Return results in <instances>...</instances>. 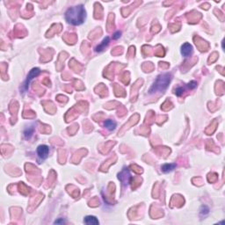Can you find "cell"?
<instances>
[{"mask_svg": "<svg viewBox=\"0 0 225 225\" xmlns=\"http://www.w3.org/2000/svg\"><path fill=\"white\" fill-rule=\"evenodd\" d=\"M84 223L86 224H89V225H97L99 224V221L98 219L95 217V216H93V215H88L84 218Z\"/></svg>", "mask_w": 225, "mask_h": 225, "instance_id": "8992f818", "label": "cell"}, {"mask_svg": "<svg viewBox=\"0 0 225 225\" xmlns=\"http://www.w3.org/2000/svg\"><path fill=\"white\" fill-rule=\"evenodd\" d=\"M40 69H38V68H34V69H33V70L29 72V74H28V76H27V78H26V83H25V88H26V89L28 87V84H29L30 81H31L33 78H34L35 77H37V76L40 74Z\"/></svg>", "mask_w": 225, "mask_h": 225, "instance_id": "277c9868", "label": "cell"}, {"mask_svg": "<svg viewBox=\"0 0 225 225\" xmlns=\"http://www.w3.org/2000/svg\"><path fill=\"white\" fill-rule=\"evenodd\" d=\"M176 164H165L162 166V171L164 172H170L173 169H175Z\"/></svg>", "mask_w": 225, "mask_h": 225, "instance_id": "ba28073f", "label": "cell"}, {"mask_svg": "<svg viewBox=\"0 0 225 225\" xmlns=\"http://www.w3.org/2000/svg\"><path fill=\"white\" fill-rule=\"evenodd\" d=\"M54 223L55 224H63V223H65V221L63 219H58V220L55 221Z\"/></svg>", "mask_w": 225, "mask_h": 225, "instance_id": "7c38bea8", "label": "cell"}, {"mask_svg": "<svg viewBox=\"0 0 225 225\" xmlns=\"http://www.w3.org/2000/svg\"><path fill=\"white\" fill-rule=\"evenodd\" d=\"M66 20L72 25H80L85 19V12L82 6L70 8L66 13Z\"/></svg>", "mask_w": 225, "mask_h": 225, "instance_id": "6da1fadb", "label": "cell"}, {"mask_svg": "<svg viewBox=\"0 0 225 225\" xmlns=\"http://www.w3.org/2000/svg\"><path fill=\"white\" fill-rule=\"evenodd\" d=\"M49 149L47 145H40L37 149V153H38V156L41 159H45L48 155H49Z\"/></svg>", "mask_w": 225, "mask_h": 225, "instance_id": "3957f363", "label": "cell"}, {"mask_svg": "<svg viewBox=\"0 0 225 225\" xmlns=\"http://www.w3.org/2000/svg\"><path fill=\"white\" fill-rule=\"evenodd\" d=\"M33 131H34V128H33V127H31L26 128V129L25 130V132H24L25 137H26V139H29V138L33 136Z\"/></svg>", "mask_w": 225, "mask_h": 225, "instance_id": "30bf717a", "label": "cell"}, {"mask_svg": "<svg viewBox=\"0 0 225 225\" xmlns=\"http://www.w3.org/2000/svg\"><path fill=\"white\" fill-rule=\"evenodd\" d=\"M208 213H209V208H208L207 206H202V207H201V214L206 215L208 214Z\"/></svg>", "mask_w": 225, "mask_h": 225, "instance_id": "8fae6325", "label": "cell"}, {"mask_svg": "<svg viewBox=\"0 0 225 225\" xmlns=\"http://www.w3.org/2000/svg\"><path fill=\"white\" fill-rule=\"evenodd\" d=\"M121 32H119V31H118V32H116V33L114 34V39H115V40H116V39L120 38V37H121Z\"/></svg>", "mask_w": 225, "mask_h": 225, "instance_id": "4fadbf2b", "label": "cell"}, {"mask_svg": "<svg viewBox=\"0 0 225 225\" xmlns=\"http://www.w3.org/2000/svg\"><path fill=\"white\" fill-rule=\"evenodd\" d=\"M109 41H110V39H109V37H106L104 40H103V41L99 45V46L97 47V49H96V50L98 51V52H101V51H103L104 49H105V48L107 46V45L109 44Z\"/></svg>", "mask_w": 225, "mask_h": 225, "instance_id": "52a82bcc", "label": "cell"}, {"mask_svg": "<svg viewBox=\"0 0 225 225\" xmlns=\"http://www.w3.org/2000/svg\"><path fill=\"white\" fill-rule=\"evenodd\" d=\"M105 126L107 129L109 130H114L115 127H116V123L114 121H111V120H107L105 121Z\"/></svg>", "mask_w": 225, "mask_h": 225, "instance_id": "9c48e42d", "label": "cell"}, {"mask_svg": "<svg viewBox=\"0 0 225 225\" xmlns=\"http://www.w3.org/2000/svg\"><path fill=\"white\" fill-rule=\"evenodd\" d=\"M193 52V48L189 43H185L181 48V53L184 56H189Z\"/></svg>", "mask_w": 225, "mask_h": 225, "instance_id": "5b68a950", "label": "cell"}, {"mask_svg": "<svg viewBox=\"0 0 225 225\" xmlns=\"http://www.w3.org/2000/svg\"><path fill=\"white\" fill-rule=\"evenodd\" d=\"M171 81V77L169 74H164L159 76L157 80L155 81L154 84L150 89V93H161L164 92V90L168 87Z\"/></svg>", "mask_w": 225, "mask_h": 225, "instance_id": "7a4b0ae2", "label": "cell"}]
</instances>
